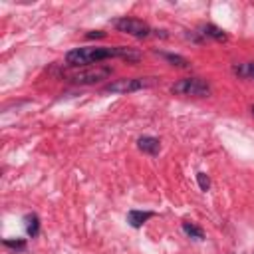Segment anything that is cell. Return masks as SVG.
<instances>
[{"label": "cell", "mask_w": 254, "mask_h": 254, "mask_svg": "<svg viewBox=\"0 0 254 254\" xmlns=\"http://www.w3.org/2000/svg\"><path fill=\"white\" fill-rule=\"evenodd\" d=\"M183 232L189 236V238H195V240H205V232H203V228L201 226H197V224H193V222H183Z\"/></svg>", "instance_id": "obj_12"}, {"label": "cell", "mask_w": 254, "mask_h": 254, "mask_svg": "<svg viewBox=\"0 0 254 254\" xmlns=\"http://www.w3.org/2000/svg\"><path fill=\"white\" fill-rule=\"evenodd\" d=\"M113 28L117 32H123L127 36H133V38H147L151 36V26L139 18H129V16H123V18H115L113 22Z\"/></svg>", "instance_id": "obj_4"}, {"label": "cell", "mask_w": 254, "mask_h": 254, "mask_svg": "<svg viewBox=\"0 0 254 254\" xmlns=\"http://www.w3.org/2000/svg\"><path fill=\"white\" fill-rule=\"evenodd\" d=\"M24 224H26V232H28V236L30 238H36L38 234H40V218H38V214H26L24 216Z\"/></svg>", "instance_id": "obj_10"}, {"label": "cell", "mask_w": 254, "mask_h": 254, "mask_svg": "<svg viewBox=\"0 0 254 254\" xmlns=\"http://www.w3.org/2000/svg\"><path fill=\"white\" fill-rule=\"evenodd\" d=\"M153 216H155V212H151V211H137V209H133V211L127 212V222H129L133 228H141Z\"/></svg>", "instance_id": "obj_7"}, {"label": "cell", "mask_w": 254, "mask_h": 254, "mask_svg": "<svg viewBox=\"0 0 254 254\" xmlns=\"http://www.w3.org/2000/svg\"><path fill=\"white\" fill-rule=\"evenodd\" d=\"M87 38H105V32H101V30H93V32H89V34H87Z\"/></svg>", "instance_id": "obj_15"}, {"label": "cell", "mask_w": 254, "mask_h": 254, "mask_svg": "<svg viewBox=\"0 0 254 254\" xmlns=\"http://www.w3.org/2000/svg\"><path fill=\"white\" fill-rule=\"evenodd\" d=\"M2 244H4L6 248H10V250H16V252H24V250H26V240H24V238H16V240L4 238Z\"/></svg>", "instance_id": "obj_13"}, {"label": "cell", "mask_w": 254, "mask_h": 254, "mask_svg": "<svg viewBox=\"0 0 254 254\" xmlns=\"http://www.w3.org/2000/svg\"><path fill=\"white\" fill-rule=\"evenodd\" d=\"M109 76H111V68L107 66H85V68H72L62 72V78L80 85H91L101 80H107Z\"/></svg>", "instance_id": "obj_2"}, {"label": "cell", "mask_w": 254, "mask_h": 254, "mask_svg": "<svg viewBox=\"0 0 254 254\" xmlns=\"http://www.w3.org/2000/svg\"><path fill=\"white\" fill-rule=\"evenodd\" d=\"M171 91L177 95H193V97H207L211 95V85L201 78H183L171 85Z\"/></svg>", "instance_id": "obj_3"}, {"label": "cell", "mask_w": 254, "mask_h": 254, "mask_svg": "<svg viewBox=\"0 0 254 254\" xmlns=\"http://www.w3.org/2000/svg\"><path fill=\"white\" fill-rule=\"evenodd\" d=\"M109 58H119L129 64H135L141 60V52H137L135 48H129V46H113V48L82 46V48H74L66 54V64L70 68H85V66H93L103 60H109Z\"/></svg>", "instance_id": "obj_1"}, {"label": "cell", "mask_w": 254, "mask_h": 254, "mask_svg": "<svg viewBox=\"0 0 254 254\" xmlns=\"http://www.w3.org/2000/svg\"><path fill=\"white\" fill-rule=\"evenodd\" d=\"M201 30H203V32H201L203 36L212 38V40H216V42H226V40H228V34H226L222 28L214 26V24H203Z\"/></svg>", "instance_id": "obj_8"}, {"label": "cell", "mask_w": 254, "mask_h": 254, "mask_svg": "<svg viewBox=\"0 0 254 254\" xmlns=\"http://www.w3.org/2000/svg\"><path fill=\"white\" fill-rule=\"evenodd\" d=\"M252 115H254V105H252Z\"/></svg>", "instance_id": "obj_16"}, {"label": "cell", "mask_w": 254, "mask_h": 254, "mask_svg": "<svg viewBox=\"0 0 254 254\" xmlns=\"http://www.w3.org/2000/svg\"><path fill=\"white\" fill-rule=\"evenodd\" d=\"M232 72L242 78V80H254V62H242V64H234Z\"/></svg>", "instance_id": "obj_9"}, {"label": "cell", "mask_w": 254, "mask_h": 254, "mask_svg": "<svg viewBox=\"0 0 254 254\" xmlns=\"http://www.w3.org/2000/svg\"><path fill=\"white\" fill-rule=\"evenodd\" d=\"M163 60H167L171 66H177V68H189L191 66V62L187 60V58H183V56H179V54H169V52H157Z\"/></svg>", "instance_id": "obj_11"}, {"label": "cell", "mask_w": 254, "mask_h": 254, "mask_svg": "<svg viewBox=\"0 0 254 254\" xmlns=\"http://www.w3.org/2000/svg\"><path fill=\"white\" fill-rule=\"evenodd\" d=\"M137 147L139 151L147 153V155H157L161 151V141L157 137H151V135H143L137 139Z\"/></svg>", "instance_id": "obj_6"}, {"label": "cell", "mask_w": 254, "mask_h": 254, "mask_svg": "<svg viewBox=\"0 0 254 254\" xmlns=\"http://www.w3.org/2000/svg\"><path fill=\"white\" fill-rule=\"evenodd\" d=\"M151 85H153L151 78H123V80H115V82L107 84L103 87V91L125 95V93H133V91H139V89H145Z\"/></svg>", "instance_id": "obj_5"}, {"label": "cell", "mask_w": 254, "mask_h": 254, "mask_svg": "<svg viewBox=\"0 0 254 254\" xmlns=\"http://www.w3.org/2000/svg\"><path fill=\"white\" fill-rule=\"evenodd\" d=\"M197 183H199L201 191H205V193L211 189V179H209V175H207V173H203V171H201V173H197Z\"/></svg>", "instance_id": "obj_14"}]
</instances>
